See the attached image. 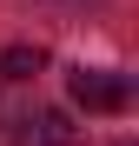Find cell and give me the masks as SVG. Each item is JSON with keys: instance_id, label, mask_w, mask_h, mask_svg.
<instances>
[{"instance_id": "cell-3", "label": "cell", "mask_w": 139, "mask_h": 146, "mask_svg": "<svg viewBox=\"0 0 139 146\" xmlns=\"http://www.w3.org/2000/svg\"><path fill=\"white\" fill-rule=\"evenodd\" d=\"M40 66H46L40 46H7L0 53V86H27V80H40Z\"/></svg>"}, {"instance_id": "cell-2", "label": "cell", "mask_w": 139, "mask_h": 146, "mask_svg": "<svg viewBox=\"0 0 139 146\" xmlns=\"http://www.w3.org/2000/svg\"><path fill=\"white\" fill-rule=\"evenodd\" d=\"M13 126H20L13 146H73V139H80V133H73V119H66L60 106H33V113H20Z\"/></svg>"}, {"instance_id": "cell-1", "label": "cell", "mask_w": 139, "mask_h": 146, "mask_svg": "<svg viewBox=\"0 0 139 146\" xmlns=\"http://www.w3.org/2000/svg\"><path fill=\"white\" fill-rule=\"evenodd\" d=\"M66 93H73L80 113H126L132 106V80L126 73H106V66H73L66 73Z\"/></svg>"}]
</instances>
